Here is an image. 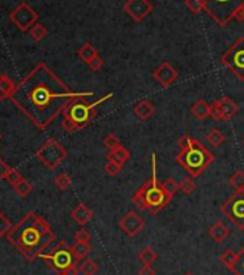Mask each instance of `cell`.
I'll return each instance as SVG.
<instances>
[{
	"instance_id": "obj_1",
	"label": "cell",
	"mask_w": 244,
	"mask_h": 275,
	"mask_svg": "<svg viewBox=\"0 0 244 275\" xmlns=\"http://www.w3.org/2000/svg\"><path fill=\"white\" fill-rule=\"evenodd\" d=\"M89 97H94L92 91H72L46 63L39 62L15 87L9 99L35 127L45 130L73 99Z\"/></svg>"
},
{
	"instance_id": "obj_2",
	"label": "cell",
	"mask_w": 244,
	"mask_h": 275,
	"mask_svg": "<svg viewBox=\"0 0 244 275\" xmlns=\"http://www.w3.org/2000/svg\"><path fill=\"white\" fill-rule=\"evenodd\" d=\"M6 236L10 244L30 261L40 257L56 239L51 225L35 212H27L20 222L12 226Z\"/></svg>"
},
{
	"instance_id": "obj_3",
	"label": "cell",
	"mask_w": 244,
	"mask_h": 275,
	"mask_svg": "<svg viewBox=\"0 0 244 275\" xmlns=\"http://www.w3.org/2000/svg\"><path fill=\"white\" fill-rule=\"evenodd\" d=\"M152 176L149 180H147L142 186L134 193L132 202L141 211L155 213L161 212L167 204L173 200L174 196H171L167 189L164 187V183H159L157 180V156L152 154Z\"/></svg>"
},
{
	"instance_id": "obj_4",
	"label": "cell",
	"mask_w": 244,
	"mask_h": 275,
	"mask_svg": "<svg viewBox=\"0 0 244 275\" xmlns=\"http://www.w3.org/2000/svg\"><path fill=\"white\" fill-rule=\"evenodd\" d=\"M113 95L108 94L105 97L99 98L95 102H88L87 98L80 99H73L66 110L62 113L63 120H62V127L68 133H75L79 130H84L85 127L91 124L96 117V107L105 102L106 99H111Z\"/></svg>"
},
{
	"instance_id": "obj_5",
	"label": "cell",
	"mask_w": 244,
	"mask_h": 275,
	"mask_svg": "<svg viewBox=\"0 0 244 275\" xmlns=\"http://www.w3.org/2000/svg\"><path fill=\"white\" fill-rule=\"evenodd\" d=\"M177 161L191 178H198L214 161V156L198 140L192 139L191 144L178 153Z\"/></svg>"
},
{
	"instance_id": "obj_6",
	"label": "cell",
	"mask_w": 244,
	"mask_h": 275,
	"mask_svg": "<svg viewBox=\"0 0 244 275\" xmlns=\"http://www.w3.org/2000/svg\"><path fill=\"white\" fill-rule=\"evenodd\" d=\"M40 258H44L45 262L56 275H62L72 266L80 265V262L75 259L72 251H70V247H68V244L65 240H59L55 247L52 244L40 255Z\"/></svg>"
},
{
	"instance_id": "obj_7",
	"label": "cell",
	"mask_w": 244,
	"mask_h": 275,
	"mask_svg": "<svg viewBox=\"0 0 244 275\" xmlns=\"http://www.w3.org/2000/svg\"><path fill=\"white\" fill-rule=\"evenodd\" d=\"M244 8V0H206L204 12L217 25L226 27Z\"/></svg>"
},
{
	"instance_id": "obj_8",
	"label": "cell",
	"mask_w": 244,
	"mask_h": 275,
	"mask_svg": "<svg viewBox=\"0 0 244 275\" xmlns=\"http://www.w3.org/2000/svg\"><path fill=\"white\" fill-rule=\"evenodd\" d=\"M36 157L48 169L53 170L61 166L62 161L68 157V151L65 150V147L58 140L49 139L36 151Z\"/></svg>"
},
{
	"instance_id": "obj_9",
	"label": "cell",
	"mask_w": 244,
	"mask_h": 275,
	"mask_svg": "<svg viewBox=\"0 0 244 275\" xmlns=\"http://www.w3.org/2000/svg\"><path fill=\"white\" fill-rule=\"evenodd\" d=\"M220 62L226 66L227 70L234 74L240 81H244V38H238L234 44L231 45L223 56Z\"/></svg>"
},
{
	"instance_id": "obj_10",
	"label": "cell",
	"mask_w": 244,
	"mask_h": 275,
	"mask_svg": "<svg viewBox=\"0 0 244 275\" xmlns=\"http://www.w3.org/2000/svg\"><path fill=\"white\" fill-rule=\"evenodd\" d=\"M220 211L237 229L244 231V192H234L221 204Z\"/></svg>"
},
{
	"instance_id": "obj_11",
	"label": "cell",
	"mask_w": 244,
	"mask_h": 275,
	"mask_svg": "<svg viewBox=\"0 0 244 275\" xmlns=\"http://www.w3.org/2000/svg\"><path fill=\"white\" fill-rule=\"evenodd\" d=\"M9 18L12 20V23L18 27L19 30L27 32V30H30L32 27L35 26L37 19H39V15L36 13L33 8H30L27 3L23 2L10 13Z\"/></svg>"
},
{
	"instance_id": "obj_12",
	"label": "cell",
	"mask_w": 244,
	"mask_h": 275,
	"mask_svg": "<svg viewBox=\"0 0 244 275\" xmlns=\"http://www.w3.org/2000/svg\"><path fill=\"white\" fill-rule=\"evenodd\" d=\"M124 10L128 16H131L135 22H142L154 10V5L149 0H127L124 3Z\"/></svg>"
},
{
	"instance_id": "obj_13",
	"label": "cell",
	"mask_w": 244,
	"mask_h": 275,
	"mask_svg": "<svg viewBox=\"0 0 244 275\" xmlns=\"http://www.w3.org/2000/svg\"><path fill=\"white\" fill-rule=\"evenodd\" d=\"M118 225H119V229L130 238H135L138 233L145 229V221L134 211L125 213Z\"/></svg>"
},
{
	"instance_id": "obj_14",
	"label": "cell",
	"mask_w": 244,
	"mask_h": 275,
	"mask_svg": "<svg viewBox=\"0 0 244 275\" xmlns=\"http://www.w3.org/2000/svg\"><path fill=\"white\" fill-rule=\"evenodd\" d=\"M152 77L158 84L164 88H168L178 78V71L170 62H162L158 68L152 71Z\"/></svg>"
},
{
	"instance_id": "obj_15",
	"label": "cell",
	"mask_w": 244,
	"mask_h": 275,
	"mask_svg": "<svg viewBox=\"0 0 244 275\" xmlns=\"http://www.w3.org/2000/svg\"><path fill=\"white\" fill-rule=\"evenodd\" d=\"M207 233H209L210 238L214 240L216 244H221L223 240H226L231 235V231H230V228L223 221H217V222L213 223L210 226Z\"/></svg>"
},
{
	"instance_id": "obj_16",
	"label": "cell",
	"mask_w": 244,
	"mask_h": 275,
	"mask_svg": "<svg viewBox=\"0 0 244 275\" xmlns=\"http://www.w3.org/2000/svg\"><path fill=\"white\" fill-rule=\"evenodd\" d=\"M155 113V106L149 99H140L134 107V114L141 121H147Z\"/></svg>"
},
{
	"instance_id": "obj_17",
	"label": "cell",
	"mask_w": 244,
	"mask_h": 275,
	"mask_svg": "<svg viewBox=\"0 0 244 275\" xmlns=\"http://www.w3.org/2000/svg\"><path fill=\"white\" fill-rule=\"evenodd\" d=\"M218 108H220V114H221V120L223 121H228L237 114L238 111V106L235 104V101H233L231 98L224 97L217 101Z\"/></svg>"
},
{
	"instance_id": "obj_18",
	"label": "cell",
	"mask_w": 244,
	"mask_h": 275,
	"mask_svg": "<svg viewBox=\"0 0 244 275\" xmlns=\"http://www.w3.org/2000/svg\"><path fill=\"white\" fill-rule=\"evenodd\" d=\"M70 218L78 225L84 226L94 218V212L88 208V204L78 203L76 208H73V211L70 212Z\"/></svg>"
},
{
	"instance_id": "obj_19",
	"label": "cell",
	"mask_w": 244,
	"mask_h": 275,
	"mask_svg": "<svg viewBox=\"0 0 244 275\" xmlns=\"http://www.w3.org/2000/svg\"><path fill=\"white\" fill-rule=\"evenodd\" d=\"M191 116L194 117L195 120H198V121H202V120L209 118L210 106L204 99H197L191 106Z\"/></svg>"
},
{
	"instance_id": "obj_20",
	"label": "cell",
	"mask_w": 244,
	"mask_h": 275,
	"mask_svg": "<svg viewBox=\"0 0 244 275\" xmlns=\"http://www.w3.org/2000/svg\"><path fill=\"white\" fill-rule=\"evenodd\" d=\"M15 87L16 85H15L13 80L10 77H8V75L2 74L0 75V101H5V99L12 97V94L15 91Z\"/></svg>"
},
{
	"instance_id": "obj_21",
	"label": "cell",
	"mask_w": 244,
	"mask_h": 275,
	"mask_svg": "<svg viewBox=\"0 0 244 275\" xmlns=\"http://www.w3.org/2000/svg\"><path fill=\"white\" fill-rule=\"evenodd\" d=\"M131 157V153L128 149H125L124 146H118L116 149H113V150H109V153L106 154V160H113V161H116L118 164H125L128 160Z\"/></svg>"
},
{
	"instance_id": "obj_22",
	"label": "cell",
	"mask_w": 244,
	"mask_h": 275,
	"mask_svg": "<svg viewBox=\"0 0 244 275\" xmlns=\"http://www.w3.org/2000/svg\"><path fill=\"white\" fill-rule=\"evenodd\" d=\"M91 245H89V242H75L72 247H70V251H72V254H73V257L75 259L78 261V262H82L85 258L91 254Z\"/></svg>"
},
{
	"instance_id": "obj_23",
	"label": "cell",
	"mask_w": 244,
	"mask_h": 275,
	"mask_svg": "<svg viewBox=\"0 0 244 275\" xmlns=\"http://www.w3.org/2000/svg\"><path fill=\"white\" fill-rule=\"evenodd\" d=\"M98 52H96L95 46L91 44V42H85V44L82 45L80 48H79L78 51V56L80 61H84V62H89L94 56H96Z\"/></svg>"
},
{
	"instance_id": "obj_24",
	"label": "cell",
	"mask_w": 244,
	"mask_h": 275,
	"mask_svg": "<svg viewBox=\"0 0 244 275\" xmlns=\"http://www.w3.org/2000/svg\"><path fill=\"white\" fill-rule=\"evenodd\" d=\"M140 261L141 264L144 266H149L152 265L155 261L158 259V254L154 251V249L151 248V247H145V248L142 249L140 252Z\"/></svg>"
},
{
	"instance_id": "obj_25",
	"label": "cell",
	"mask_w": 244,
	"mask_h": 275,
	"mask_svg": "<svg viewBox=\"0 0 244 275\" xmlns=\"http://www.w3.org/2000/svg\"><path fill=\"white\" fill-rule=\"evenodd\" d=\"M99 271V265L98 262L91 259V258H85L80 262V272L82 275H96V272Z\"/></svg>"
},
{
	"instance_id": "obj_26",
	"label": "cell",
	"mask_w": 244,
	"mask_h": 275,
	"mask_svg": "<svg viewBox=\"0 0 244 275\" xmlns=\"http://www.w3.org/2000/svg\"><path fill=\"white\" fill-rule=\"evenodd\" d=\"M230 186L234 189L235 192H244V171L241 169H238L235 173H233V176L228 180Z\"/></svg>"
},
{
	"instance_id": "obj_27",
	"label": "cell",
	"mask_w": 244,
	"mask_h": 275,
	"mask_svg": "<svg viewBox=\"0 0 244 275\" xmlns=\"http://www.w3.org/2000/svg\"><path fill=\"white\" fill-rule=\"evenodd\" d=\"M195 187H197V185L194 182V178H191V176L190 178H183L178 183V190L185 196L191 195L192 192L195 190Z\"/></svg>"
},
{
	"instance_id": "obj_28",
	"label": "cell",
	"mask_w": 244,
	"mask_h": 275,
	"mask_svg": "<svg viewBox=\"0 0 244 275\" xmlns=\"http://www.w3.org/2000/svg\"><path fill=\"white\" fill-rule=\"evenodd\" d=\"M235 259H237V252H234L233 249H226V251L220 255V262L226 266L228 271L231 269V266L234 265Z\"/></svg>"
},
{
	"instance_id": "obj_29",
	"label": "cell",
	"mask_w": 244,
	"mask_h": 275,
	"mask_svg": "<svg viewBox=\"0 0 244 275\" xmlns=\"http://www.w3.org/2000/svg\"><path fill=\"white\" fill-rule=\"evenodd\" d=\"M207 139H209L210 144L213 147H220L221 144H224L226 142V135L221 133L218 128H213L209 134H207Z\"/></svg>"
},
{
	"instance_id": "obj_30",
	"label": "cell",
	"mask_w": 244,
	"mask_h": 275,
	"mask_svg": "<svg viewBox=\"0 0 244 275\" xmlns=\"http://www.w3.org/2000/svg\"><path fill=\"white\" fill-rule=\"evenodd\" d=\"M13 187H15L16 193H18L20 197H23V199H26L27 196L30 195V192H32V185H30V182L26 180V179H22L18 185H15Z\"/></svg>"
},
{
	"instance_id": "obj_31",
	"label": "cell",
	"mask_w": 244,
	"mask_h": 275,
	"mask_svg": "<svg viewBox=\"0 0 244 275\" xmlns=\"http://www.w3.org/2000/svg\"><path fill=\"white\" fill-rule=\"evenodd\" d=\"M230 271L234 275H244V247L240 249V252H237V259Z\"/></svg>"
},
{
	"instance_id": "obj_32",
	"label": "cell",
	"mask_w": 244,
	"mask_h": 275,
	"mask_svg": "<svg viewBox=\"0 0 244 275\" xmlns=\"http://www.w3.org/2000/svg\"><path fill=\"white\" fill-rule=\"evenodd\" d=\"M55 185L59 190H68L72 185V179H70L69 175L66 173H61L55 178Z\"/></svg>"
},
{
	"instance_id": "obj_33",
	"label": "cell",
	"mask_w": 244,
	"mask_h": 275,
	"mask_svg": "<svg viewBox=\"0 0 244 275\" xmlns=\"http://www.w3.org/2000/svg\"><path fill=\"white\" fill-rule=\"evenodd\" d=\"M48 35V30H46V27L44 25H40V23H36L35 26L30 29V36H32V39L35 41V42H40L42 39H45Z\"/></svg>"
},
{
	"instance_id": "obj_34",
	"label": "cell",
	"mask_w": 244,
	"mask_h": 275,
	"mask_svg": "<svg viewBox=\"0 0 244 275\" xmlns=\"http://www.w3.org/2000/svg\"><path fill=\"white\" fill-rule=\"evenodd\" d=\"M185 6L194 15H198L206 8V0H185Z\"/></svg>"
},
{
	"instance_id": "obj_35",
	"label": "cell",
	"mask_w": 244,
	"mask_h": 275,
	"mask_svg": "<svg viewBox=\"0 0 244 275\" xmlns=\"http://www.w3.org/2000/svg\"><path fill=\"white\" fill-rule=\"evenodd\" d=\"M121 170H122L121 164H118V163L113 161V160H108V163L105 164V173H106L109 178L118 176V175L121 173Z\"/></svg>"
},
{
	"instance_id": "obj_36",
	"label": "cell",
	"mask_w": 244,
	"mask_h": 275,
	"mask_svg": "<svg viewBox=\"0 0 244 275\" xmlns=\"http://www.w3.org/2000/svg\"><path fill=\"white\" fill-rule=\"evenodd\" d=\"M104 146L108 150H113V149H116L118 146H121V140L118 139L116 134L109 133L104 137Z\"/></svg>"
},
{
	"instance_id": "obj_37",
	"label": "cell",
	"mask_w": 244,
	"mask_h": 275,
	"mask_svg": "<svg viewBox=\"0 0 244 275\" xmlns=\"http://www.w3.org/2000/svg\"><path fill=\"white\" fill-rule=\"evenodd\" d=\"M22 179H23L22 178V173H20L18 169H13V167H10L9 171H8V175H6V180L9 182L12 186L18 185Z\"/></svg>"
},
{
	"instance_id": "obj_38",
	"label": "cell",
	"mask_w": 244,
	"mask_h": 275,
	"mask_svg": "<svg viewBox=\"0 0 244 275\" xmlns=\"http://www.w3.org/2000/svg\"><path fill=\"white\" fill-rule=\"evenodd\" d=\"M12 226H13L12 222H10L3 213L0 212V238H3L5 235H8V232L12 229Z\"/></svg>"
},
{
	"instance_id": "obj_39",
	"label": "cell",
	"mask_w": 244,
	"mask_h": 275,
	"mask_svg": "<svg viewBox=\"0 0 244 275\" xmlns=\"http://www.w3.org/2000/svg\"><path fill=\"white\" fill-rule=\"evenodd\" d=\"M87 65L89 66V70L94 72H99L102 70V66H104V59L99 56V55H96L94 56L89 62H87Z\"/></svg>"
},
{
	"instance_id": "obj_40",
	"label": "cell",
	"mask_w": 244,
	"mask_h": 275,
	"mask_svg": "<svg viewBox=\"0 0 244 275\" xmlns=\"http://www.w3.org/2000/svg\"><path fill=\"white\" fill-rule=\"evenodd\" d=\"M73 238H75L76 242H89V240H91V233H89V231L85 229V228H80V229L75 232Z\"/></svg>"
},
{
	"instance_id": "obj_41",
	"label": "cell",
	"mask_w": 244,
	"mask_h": 275,
	"mask_svg": "<svg viewBox=\"0 0 244 275\" xmlns=\"http://www.w3.org/2000/svg\"><path fill=\"white\" fill-rule=\"evenodd\" d=\"M162 183H164V187L167 189V192L171 196H175L177 190H178V183H175L174 179H167L166 182H162Z\"/></svg>"
},
{
	"instance_id": "obj_42",
	"label": "cell",
	"mask_w": 244,
	"mask_h": 275,
	"mask_svg": "<svg viewBox=\"0 0 244 275\" xmlns=\"http://www.w3.org/2000/svg\"><path fill=\"white\" fill-rule=\"evenodd\" d=\"M210 118H213L214 121H223V120H221V114H220V108H218L217 101L213 102V104L210 106Z\"/></svg>"
},
{
	"instance_id": "obj_43",
	"label": "cell",
	"mask_w": 244,
	"mask_h": 275,
	"mask_svg": "<svg viewBox=\"0 0 244 275\" xmlns=\"http://www.w3.org/2000/svg\"><path fill=\"white\" fill-rule=\"evenodd\" d=\"M9 166L3 161V160L0 159V182L3 180V179H6V175H8V171H9Z\"/></svg>"
},
{
	"instance_id": "obj_44",
	"label": "cell",
	"mask_w": 244,
	"mask_h": 275,
	"mask_svg": "<svg viewBox=\"0 0 244 275\" xmlns=\"http://www.w3.org/2000/svg\"><path fill=\"white\" fill-rule=\"evenodd\" d=\"M140 275H155V269L152 266H144L140 271Z\"/></svg>"
},
{
	"instance_id": "obj_45",
	"label": "cell",
	"mask_w": 244,
	"mask_h": 275,
	"mask_svg": "<svg viewBox=\"0 0 244 275\" xmlns=\"http://www.w3.org/2000/svg\"><path fill=\"white\" fill-rule=\"evenodd\" d=\"M235 19H237V20H240V22H243V23H244V8L241 10H240L238 13H237Z\"/></svg>"
},
{
	"instance_id": "obj_46",
	"label": "cell",
	"mask_w": 244,
	"mask_h": 275,
	"mask_svg": "<svg viewBox=\"0 0 244 275\" xmlns=\"http://www.w3.org/2000/svg\"><path fill=\"white\" fill-rule=\"evenodd\" d=\"M184 275H194V274H192V272H185Z\"/></svg>"
},
{
	"instance_id": "obj_47",
	"label": "cell",
	"mask_w": 244,
	"mask_h": 275,
	"mask_svg": "<svg viewBox=\"0 0 244 275\" xmlns=\"http://www.w3.org/2000/svg\"><path fill=\"white\" fill-rule=\"evenodd\" d=\"M0 140H2V135H0Z\"/></svg>"
}]
</instances>
